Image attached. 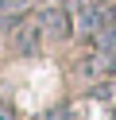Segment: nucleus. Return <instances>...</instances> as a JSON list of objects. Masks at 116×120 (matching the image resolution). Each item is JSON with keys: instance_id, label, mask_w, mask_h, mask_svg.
<instances>
[{"instance_id": "obj_1", "label": "nucleus", "mask_w": 116, "mask_h": 120, "mask_svg": "<svg viewBox=\"0 0 116 120\" xmlns=\"http://www.w3.org/2000/svg\"><path fill=\"white\" fill-rule=\"evenodd\" d=\"M39 27L50 31L54 39H70V31H74V23H70V8H66V4H46V8L39 12Z\"/></svg>"}, {"instance_id": "obj_2", "label": "nucleus", "mask_w": 116, "mask_h": 120, "mask_svg": "<svg viewBox=\"0 0 116 120\" xmlns=\"http://www.w3.org/2000/svg\"><path fill=\"white\" fill-rule=\"evenodd\" d=\"M39 43H43V27L39 23H23L15 31V50L19 54H39Z\"/></svg>"}, {"instance_id": "obj_3", "label": "nucleus", "mask_w": 116, "mask_h": 120, "mask_svg": "<svg viewBox=\"0 0 116 120\" xmlns=\"http://www.w3.org/2000/svg\"><path fill=\"white\" fill-rule=\"evenodd\" d=\"M27 0H0V12H23Z\"/></svg>"}, {"instance_id": "obj_4", "label": "nucleus", "mask_w": 116, "mask_h": 120, "mask_svg": "<svg viewBox=\"0 0 116 120\" xmlns=\"http://www.w3.org/2000/svg\"><path fill=\"white\" fill-rule=\"evenodd\" d=\"M0 120H19V116H15V109H12L8 101H0Z\"/></svg>"}, {"instance_id": "obj_5", "label": "nucleus", "mask_w": 116, "mask_h": 120, "mask_svg": "<svg viewBox=\"0 0 116 120\" xmlns=\"http://www.w3.org/2000/svg\"><path fill=\"white\" fill-rule=\"evenodd\" d=\"M54 4H66V0H54Z\"/></svg>"}]
</instances>
